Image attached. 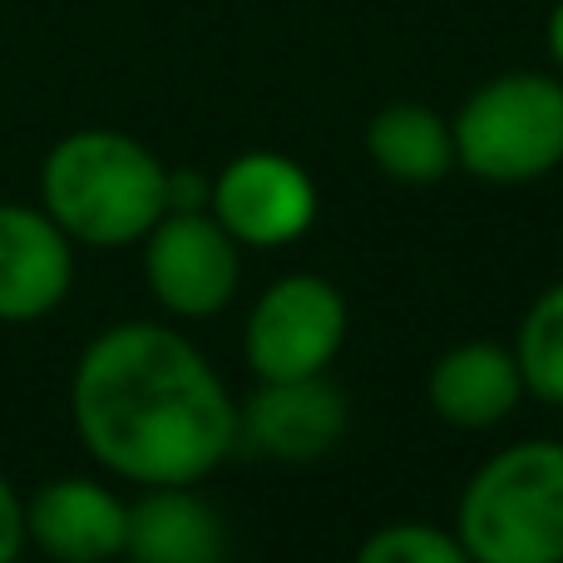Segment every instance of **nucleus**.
Returning a JSON list of instances; mask_svg holds the SVG:
<instances>
[{
  "instance_id": "obj_15",
  "label": "nucleus",
  "mask_w": 563,
  "mask_h": 563,
  "mask_svg": "<svg viewBox=\"0 0 563 563\" xmlns=\"http://www.w3.org/2000/svg\"><path fill=\"white\" fill-rule=\"evenodd\" d=\"M356 563H475L460 544V534L426 519H400L386 525L356 549Z\"/></svg>"
},
{
  "instance_id": "obj_9",
  "label": "nucleus",
  "mask_w": 563,
  "mask_h": 563,
  "mask_svg": "<svg viewBox=\"0 0 563 563\" xmlns=\"http://www.w3.org/2000/svg\"><path fill=\"white\" fill-rule=\"evenodd\" d=\"M75 287V238L30 203H0V321L49 317Z\"/></svg>"
},
{
  "instance_id": "obj_8",
  "label": "nucleus",
  "mask_w": 563,
  "mask_h": 563,
  "mask_svg": "<svg viewBox=\"0 0 563 563\" xmlns=\"http://www.w3.org/2000/svg\"><path fill=\"white\" fill-rule=\"evenodd\" d=\"M351 426L346 396L327 376L257 380V390L238 406V440L282 465H311L331 455Z\"/></svg>"
},
{
  "instance_id": "obj_3",
  "label": "nucleus",
  "mask_w": 563,
  "mask_h": 563,
  "mask_svg": "<svg viewBox=\"0 0 563 563\" xmlns=\"http://www.w3.org/2000/svg\"><path fill=\"white\" fill-rule=\"evenodd\" d=\"M455 534L475 563H563V440H519L470 475Z\"/></svg>"
},
{
  "instance_id": "obj_12",
  "label": "nucleus",
  "mask_w": 563,
  "mask_h": 563,
  "mask_svg": "<svg viewBox=\"0 0 563 563\" xmlns=\"http://www.w3.org/2000/svg\"><path fill=\"white\" fill-rule=\"evenodd\" d=\"M129 563H228V525L194 485H158L129 505Z\"/></svg>"
},
{
  "instance_id": "obj_18",
  "label": "nucleus",
  "mask_w": 563,
  "mask_h": 563,
  "mask_svg": "<svg viewBox=\"0 0 563 563\" xmlns=\"http://www.w3.org/2000/svg\"><path fill=\"white\" fill-rule=\"evenodd\" d=\"M549 55H554L559 75H563V0L549 10Z\"/></svg>"
},
{
  "instance_id": "obj_10",
  "label": "nucleus",
  "mask_w": 563,
  "mask_h": 563,
  "mask_svg": "<svg viewBox=\"0 0 563 563\" xmlns=\"http://www.w3.org/2000/svg\"><path fill=\"white\" fill-rule=\"evenodd\" d=\"M129 505L99 479H49L25 499V539L55 563H109L124 554Z\"/></svg>"
},
{
  "instance_id": "obj_13",
  "label": "nucleus",
  "mask_w": 563,
  "mask_h": 563,
  "mask_svg": "<svg viewBox=\"0 0 563 563\" xmlns=\"http://www.w3.org/2000/svg\"><path fill=\"white\" fill-rule=\"evenodd\" d=\"M366 154L390 184L406 188H430L450 178V168H460L450 119L430 104H416V99H396V104L371 114Z\"/></svg>"
},
{
  "instance_id": "obj_7",
  "label": "nucleus",
  "mask_w": 563,
  "mask_h": 563,
  "mask_svg": "<svg viewBox=\"0 0 563 563\" xmlns=\"http://www.w3.org/2000/svg\"><path fill=\"white\" fill-rule=\"evenodd\" d=\"M208 213L238 238V247H287L317 223V184L297 158L253 148L213 178Z\"/></svg>"
},
{
  "instance_id": "obj_11",
  "label": "nucleus",
  "mask_w": 563,
  "mask_h": 563,
  "mask_svg": "<svg viewBox=\"0 0 563 563\" xmlns=\"http://www.w3.org/2000/svg\"><path fill=\"white\" fill-rule=\"evenodd\" d=\"M430 410L455 430H489L509 420L525 400V376H519L515 346L495 341H460L430 366Z\"/></svg>"
},
{
  "instance_id": "obj_2",
  "label": "nucleus",
  "mask_w": 563,
  "mask_h": 563,
  "mask_svg": "<svg viewBox=\"0 0 563 563\" xmlns=\"http://www.w3.org/2000/svg\"><path fill=\"white\" fill-rule=\"evenodd\" d=\"M40 198L75 243L129 247L168 213V168L134 134L75 129L45 154Z\"/></svg>"
},
{
  "instance_id": "obj_14",
  "label": "nucleus",
  "mask_w": 563,
  "mask_h": 563,
  "mask_svg": "<svg viewBox=\"0 0 563 563\" xmlns=\"http://www.w3.org/2000/svg\"><path fill=\"white\" fill-rule=\"evenodd\" d=\"M515 361L525 376V396L563 406V282L529 301L515 336Z\"/></svg>"
},
{
  "instance_id": "obj_17",
  "label": "nucleus",
  "mask_w": 563,
  "mask_h": 563,
  "mask_svg": "<svg viewBox=\"0 0 563 563\" xmlns=\"http://www.w3.org/2000/svg\"><path fill=\"white\" fill-rule=\"evenodd\" d=\"M208 198H213V184L203 174H194V168L168 174V208H208Z\"/></svg>"
},
{
  "instance_id": "obj_16",
  "label": "nucleus",
  "mask_w": 563,
  "mask_h": 563,
  "mask_svg": "<svg viewBox=\"0 0 563 563\" xmlns=\"http://www.w3.org/2000/svg\"><path fill=\"white\" fill-rule=\"evenodd\" d=\"M25 499L15 495L5 475H0V563H20L25 554Z\"/></svg>"
},
{
  "instance_id": "obj_6",
  "label": "nucleus",
  "mask_w": 563,
  "mask_h": 563,
  "mask_svg": "<svg viewBox=\"0 0 563 563\" xmlns=\"http://www.w3.org/2000/svg\"><path fill=\"white\" fill-rule=\"evenodd\" d=\"M144 282L174 317H218L238 297V238L208 208H168L144 238Z\"/></svg>"
},
{
  "instance_id": "obj_1",
  "label": "nucleus",
  "mask_w": 563,
  "mask_h": 563,
  "mask_svg": "<svg viewBox=\"0 0 563 563\" xmlns=\"http://www.w3.org/2000/svg\"><path fill=\"white\" fill-rule=\"evenodd\" d=\"M85 450L129 485H198L238 445V406L213 361L158 321H119L69 380Z\"/></svg>"
},
{
  "instance_id": "obj_4",
  "label": "nucleus",
  "mask_w": 563,
  "mask_h": 563,
  "mask_svg": "<svg viewBox=\"0 0 563 563\" xmlns=\"http://www.w3.org/2000/svg\"><path fill=\"white\" fill-rule=\"evenodd\" d=\"M455 164L495 188H519L563 164V79L544 69L495 75L460 104Z\"/></svg>"
},
{
  "instance_id": "obj_5",
  "label": "nucleus",
  "mask_w": 563,
  "mask_h": 563,
  "mask_svg": "<svg viewBox=\"0 0 563 563\" xmlns=\"http://www.w3.org/2000/svg\"><path fill=\"white\" fill-rule=\"evenodd\" d=\"M346 346V297L317 273L277 277L247 311L243 356L257 380L327 376Z\"/></svg>"
}]
</instances>
